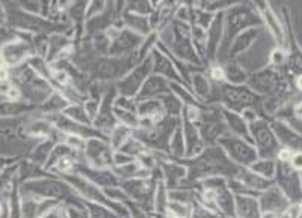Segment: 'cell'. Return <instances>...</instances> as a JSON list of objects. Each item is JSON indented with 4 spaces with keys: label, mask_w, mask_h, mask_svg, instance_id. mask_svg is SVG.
<instances>
[{
    "label": "cell",
    "mask_w": 302,
    "mask_h": 218,
    "mask_svg": "<svg viewBox=\"0 0 302 218\" xmlns=\"http://www.w3.org/2000/svg\"><path fill=\"white\" fill-rule=\"evenodd\" d=\"M301 187H302V176H301Z\"/></svg>",
    "instance_id": "obj_49"
},
{
    "label": "cell",
    "mask_w": 302,
    "mask_h": 218,
    "mask_svg": "<svg viewBox=\"0 0 302 218\" xmlns=\"http://www.w3.org/2000/svg\"><path fill=\"white\" fill-rule=\"evenodd\" d=\"M222 117H224V122H225L227 130H228L230 134L240 137V138L247 140L248 143L254 144L251 134H249V125L244 120V117L239 113H234V111L224 109L222 110Z\"/></svg>",
    "instance_id": "obj_20"
},
{
    "label": "cell",
    "mask_w": 302,
    "mask_h": 218,
    "mask_svg": "<svg viewBox=\"0 0 302 218\" xmlns=\"http://www.w3.org/2000/svg\"><path fill=\"white\" fill-rule=\"evenodd\" d=\"M169 152L172 160H183L186 157V140L183 134V127L178 125L175 131L172 133L171 140H169Z\"/></svg>",
    "instance_id": "obj_27"
},
{
    "label": "cell",
    "mask_w": 302,
    "mask_h": 218,
    "mask_svg": "<svg viewBox=\"0 0 302 218\" xmlns=\"http://www.w3.org/2000/svg\"><path fill=\"white\" fill-rule=\"evenodd\" d=\"M62 114H64L65 117H68L70 120L76 122V124L92 127V120H91L89 116L86 114V110L83 107V104H70L67 109L62 111Z\"/></svg>",
    "instance_id": "obj_31"
},
{
    "label": "cell",
    "mask_w": 302,
    "mask_h": 218,
    "mask_svg": "<svg viewBox=\"0 0 302 218\" xmlns=\"http://www.w3.org/2000/svg\"><path fill=\"white\" fill-rule=\"evenodd\" d=\"M79 175H82L83 178H86L89 182H92L94 185L106 190V188H115L121 185V181L116 178V175L113 173L112 168H92L88 167L86 164L77 165Z\"/></svg>",
    "instance_id": "obj_14"
},
{
    "label": "cell",
    "mask_w": 302,
    "mask_h": 218,
    "mask_svg": "<svg viewBox=\"0 0 302 218\" xmlns=\"http://www.w3.org/2000/svg\"><path fill=\"white\" fill-rule=\"evenodd\" d=\"M164 176H165V185L166 188L174 190V187L177 188L178 184L185 179H188V167L183 164L175 163V161H165L164 165Z\"/></svg>",
    "instance_id": "obj_23"
},
{
    "label": "cell",
    "mask_w": 302,
    "mask_h": 218,
    "mask_svg": "<svg viewBox=\"0 0 302 218\" xmlns=\"http://www.w3.org/2000/svg\"><path fill=\"white\" fill-rule=\"evenodd\" d=\"M239 165L234 164L220 149V146H212L201 155L188 161V179L193 182L196 179H207L213 176L234 178L239 172Z\"/></svg>",
    "instance_id": "obj_1"
},
{
    "label": "cell",
    "mask_w": 302,
    "mask_h": 218,
    "mask_svg": "<svg viewBox=\"0 0 302 218\" xmlns=\"http://www.w3.org/2000/svg\"><path fill=\"white\" fill-rule=\"evenodd\" d=\"M86 208H88V212H89L91 218H123L113 209H110L105 205H100V203H91L89 202L86 205Z\"/></svg>",
    "instance_id": "obj_34"
},
{
    "label": "cell",
    "mask_w": 302,
    "mask_h": 218,
    "mask_svg": "<svg viewBox=\"0 0 302 218\" xmlns=\"http://www.w3.org/2000/svg\"><path fill=\"white\" fill-rule=\"evenodd\" d=\"M263 17H265L268 26L271 29V33L275 36V39H276V41H281V39H283V28L279 26L278 20L275 18L274 12H271V11L266 8V9L263 11Z\"/></svg>",
    "instance_id": "obj_36"
},
{
    "label": "cell",
    "mask_w": 302,
    "mask_h": 218,
    "mask_svg": "<svg viewBox=\"0 0 302 218\" xmlns=\"http://www.w3.org/2000/svg\"><path fill=\"white\" fill-rule=\"evenodd\" d=\"M26 188L33 194L44 199L50 200H59V199H71L70 194H76L68 184H64L56 179H39V181H32L26 184Z\"/></svg>",
    "instance_id": "obj_11"
},
{
    "label": "cell",
    "mask_w": 302,
    "mask_h": 218,
    "mask_svg": "<svg viewBox=\"0 0 302 218\" xmlns=\"http://www.w3.org/2000/svg\"><path fill=\"white\" fill-rule=\"evenodd\" d=\"M70 106V101L61 95V93H52V96L47 98V103L44 104L46 111H64Z\"/></svg>",
    "instance_id": "obj_35"
},
{
    "label": "cell",
    "mask_w": 302,
    "mask_h": 218,
    "mask_svg": "<svg viewBox=\"0 0 302 218\" xmlns=\"http://www.w3.org/2000/svg\"><path fill=\"white\" fill-rule=\"evenodd\" d=\"M129 62H132V59L126 62V56L124 57H98L97 60H94L91 69L100 80L108 82V80H113L118 77H124L130 71Z\"/></svg>",
    "instance_id": "obj_9"
},
{
    "label": "cell",
    "mask_w": 302,
    "mask_h": 218,
    "mask_svg": "<svg viewBox=\"0 0 302 218\" xmlns=\"http://www.w3.org/2000/svg\"><path fill=\"white\" fill-rule=\"evenodd\" d=\"M222 39H224V12H218L207 29V44H206L207 53L216 55Z\"/></svg>",
    "instance_id": "obj_22"
},
{
    "label": "cell",
    "mask_w": 302,
    "mask_h": 218,
    "mask_svg": "<svg viewBox=\"0 0 302 218\" xmlns=\"http://www.w3.org/2000/svg\"><path fill=\"white\" fill-rule=\"evenodd\" d=\"M249 170H252L254 173H257L258 176L265 178V179H272L275 176V170H276V164L274 160H268V158H258L251 167H248Z\"/></svg>",
    "instance_id": "obj_33"
},
{
    "label": "cell",
    "mask_w": 302,
    "mask_h": 218,
    "mask_svg": "<svg viewBox=\"0 0 302 218\" xmlns=\"http://www.w3.org/2000/svg\"><path fill=\"white\" fill-rule=\"evenodd\" d=\"M284 84H286L284 79L279 76V72H276L274 69L257 71L248 79V87L252 92L263 93V95H275L281 92Z\"/></svg>",
    "instance_id": "obj_10"
},
{
    "label": "cell",
    "mask_w": 302,
    "mask_h": 218,
    "mask_svg": "<svg viewBox=\"0 0 302 218\" xmlns=\"http://www.w3.org/2000/svg\"><path fill=\"white\" fill-rule=\"evenodd\" d=\"M144 42V38L140 35L135 33L130 29H121L118 35L110 41L109 56L110 57H124L127 53L136 52L140 49Z\"/></svg>",
    "instance_id": "obj_12"
},
{
    "label": "cell",
    "mask_w": 302,
    "mask_h": 218,
    "mask_svg": "<svg viewBox=\"0 0 302 218\" xmlns=\"http://www.w3.org/2000/svg\"><path fill=\"white\" fill-rule=\"evenodd\" d=\"M133 161H135L133 157H130V155H127V154H124V152H121V151L113 152V167L126 165V164L133 163Z\"/></svg>",
    "instance_id": "obj_39"
},
{
    "label": "cell",
    "mask_w": 302,
    "mask_h": 218,
    "mask_svg": "<svg viewBox=\"0 0 302 218\" xmlns=\"http://www.w3.org/2000/svg\"><path fill=\"white\" fill-rule=\"evenodd\" d=\"M261 35V29L258 28H249L244 32H240L233 42L230 44V56L231 57H239V56L245 55L248 50L254 45V42L260 38Z\"/></svg>",
    "instance_id": "obj_18"
},
{
    "label": "cell",
    "mask_w": 302,
    "mask_h": 218,
    "mask_svg": "<svg viewBox=\"0 0 302 218\" xmlns=\"http://www.w3.org/2000/svg\"><path fill=\"white\" fill-rule=\"evenodd\" d=\"M275 176H276V187L284 192V196L290 202L299 203V200L302 199L301 179L298 176V172L290 165V163L276 164Z\"/></svg>",
    "instance_id": "obj_7"
},
{
    "label": "cell",
    "mask_w": 302,
    "mask_h": 218,
    "mask_svg": "<svg viewBox=\"0 0 302 218\" xmlns=\"http://www.w3.org/2000/svg\"><path fill=\"white\" fill-rule=\"evenodd\" d=\"M258 203H260L261 214H275V215L283 214L290 206V200L276 185H272L271 188L263 191L258 197Z\"/></svg>",
    "instance_id": "obj_13"
},
{
    "label": "cell",
    "mask_w": 302,
    "mask_h": 218,
    "mask_svg": "<svg viewBox=\"0 0 302 218\" xmlns=\"http://www.w3.org/2000/svg\"><path fill=\"white\" fill-rule=\"evenodd\" d=\"M224 72H225V80L231 86H244L249 79L248 72L244 69V66H240V63L237 60L225 63Z\"/></svg>",
    "instance_id": "obj_25"
},
{
    "label": "cell",
    "mask_w": 302,
    "mask_h": 218,
    "mask_svg": "<svg viewBox=\"0 0 302 218\" xmlns=\"http://www.w3.org/2000/svg\"><path fill=\"white\" fill-rule=\"evenodd\" d=\"M123 191L127 194L129 200L137 203L144 211L153 209V200H154V185L150 182V179H129L121 181L119 185Z\"/></svg>",
    "instance_id": "obj_8"
},
{
    "label": "cell",
    "mask_w": 302,
    "mask_h": 218,
    "mask_svg": "<svg viewBox=\"0 0 302 218\" xmlns=\"http://www.w3.org/2000/svg\"><path fill=\"white\" fill-rule=\"evenodd\" d=\"M132 136H133V130L132 128H129V127H126L123 124H118L109 134V144L110 148H112V151L113 152L119 151L123 148V144Z\"/></svg>",
    "instance_id": "obj_29"
},
{
    "label": "cell",
    "mask_w": 302,
    "mask_h": 218,
    "mask_svg": "<svg viewBox=\"0 0 302 218\" xmlns=\"http://www.w3.org/2000/svg\"><path fill=\"white\" fill-rule=\"evenodd\" d=\"M2 212H3V206H2V203H0V215H2Z\"/></svg>",
    "instance_id": "obj_48"
},
{
    "label": "cell",
    "mask_w": 302,
    "mask_h": 218,
    "mask_svg": "<svg viewBox=\"0 0 302 218\" xmlns=\"http://www.w3.org/2000/svg\"><path fill=\"white\" fill-rule=\"evenodd\" d=\"M290 165L298 172V170H301L302 172V152H295L293 154V157H292V160H290Z\"/></svg>",
    "instance_id": "obj_43"
},
{
    "label": "cell",
    "mask_w": 302,
    "mask_h": 218,
    "mask_svg": "<svg viewBox=\"0 0 302 218\" xmlns=\"http://www.w3.org/2000/svg\"><path fill=\"white\" fill-rule=\"evenodd\" d=\"M8 77H9L8 69L6 68H0V82H8Z\"/></svg>",
    "instance_id": "obj_45"
},
{
    "label": "cell",
    "mask_w": 302,
    "mask_h": 218,
    "mask_svg": "<svg viewBox=\"0 0 302 218\" xmlns=\"http://www.w3.org/2000/svg\"><path fill=\"white\" fill-rule=\"evenodd\" d=\"M168 203H169V197H168V188H166L165 182L159 181L156 184V191H154V200H153V209L157 214H166L168 209Z\"/></svg>",
    "instance_id": "obj_32"
},
{
    "label": "cell",
    "mask_w": 302,
    "mask_h": 218,
    "mask_svg": "<svg viewBox=\"0 0 302 218\" xmlns=\"http://www.w3.org/2000/svg\"><path fill=\"white\" fill-rule=\"evenodd\" d=\"M296 86H298V89H301L302 90V76H299V77L296 79Z\"/></svg>",
    "instance_id": "obj_46"
},
{
    "label": "cell",
    "mask_w": 302,
    "mask_h": 218,
    "mask_svg": "<svg viewBox=\"0 0 302 218\" xmlns=\"http://www.w3.org/2000/svg\"><path fill=\"white\" fill-rule=\"evenodd\" d=\"M162 101V106H164V110H165L166 116L169 117H180L183 114V109H185V104L174 95V93H165L164 96L159 98Z\"/></svg>",
    "instance_id": "obj_30"
},
{
    "label": "cell",
    "mask_w": 302,
    "mask_h": 218,
    "mask_svg": "<svg viewBox=\"0 0 302 218\" xmlns=\"http://www.w3.org/2000/svg\"><path fill=\"white\" fill-rule=\"evenodd\" d=\"M153 74V57L151 55L147 56L137 66L130 69L116 84V90L121 93V96L126 98H135L137 96L142 84Z\"/></svg>",
    "instance_id": "obj_5"
},
{
    "label": "cell",
    "mask_w": 302,
    "mask_h": 218,
    "mask_svg": "<svg viewBox=\"0 0 302 218\" xmlns=\"http://www.w3.org/2000/svg\"><path fill=\"white\" fill-rule=\"evenodd\" d=\"M210 80L215 83H222L225 82V72H224V66L220 65H215L210 68Z\"/></svg>",
    "instance_id": "obj_40"
},
{
    "label": "cell",
    "mask_w": 302,
    "mask_h": 218,
    "mask_svg": "<svg viewBox=\"0 0 302 218\" xmlns=\"http://www.w3.org/2000/svg\"><path fill=\"white\" fill-rule=\"evenodd\" d=\"M295 117L302 120V103H298V104L295 106Z\"/></svg>",
    "instance_id": "obj_44"
},
{
    "label": "cell",
    "mask_w": 302,
    "mask_h": 218,
    "mask_svg": "<svg viewBox=\"0 0 302 218\" xmlns=\"http://www.w3.org/2000/svg\"><path fill=\"white\" fill-rule=\"evenodd\" d=\"M183 134L186 140V157L189 160L196 158L198 155H201L204 152V143L199 136V130L198 125L191 124V122H183Z\"/></svg>",
    "instance_id": "obj_21"
},
{
    "label": "cell",
    "mask_w": 302,
    "mask_h": 218,
    "mask_svg": "<svg viewBox=\"0 0 302 218\" xmlns=\"http://www.w3.org/2000/svg\"><path fill=\"white\" fill-rule=\"evenodd\" d=\"M136 113L139 117H148V119L154 120V124L160 122L162 119L166 117L165 110H164V106H162V101L159 98L137 101Z\"/></svg>",
    "instance_id": "obj_24"
},
{
    "label": "cell",
    "mask_w": 302,
    "mask_h": 218,
    "mask_svg": "<svg viewBox=\"0 0 302 218\" xmlns=\"http://www.w3.org/2000/svg\"><path fill=\"white\" fill-rule=\"evenodd\" d=\"M271 127H272V131H274L278 143H283L286 149H290L293 152H302L301 134H298L286 122H281V120H276Z\"/></svg>",
    "instance_id": "obj_16"
},
{
    "label": "cell",
    "mask_w": 302,
    "mask_h": 218,
    "mask_svg": "<svg viewBox=\"0 0 302 218\" xmlns=\"http://www.w3.org/2000/svg\"><path fill=\"white\" fill-rule=\"evenodd\" d=\"M271 60H272V63H275V65L284 63V60H286V53H284L281 49H275V50L271 52Z\"/></svg>",
    "instance_id": "obj_42"
},
{
    "label": "cell",
    "mask_w": 302,
    "mask_h": 218,
    "mask_svg": "<svg viewBox=\"0 0 302 218\" xmlns=\"http://www.w3.org/2000/svg\"><path fill=\"white\" fill-rule=\"evenodd\" d=\"M151 57H153V74L164 77L168 82H180L178 71L169 56L154 49L151 52Z\"/></svg>",
    "instance_id": "obj_17"
},
{
    "label": "cell",
    "mask_w": 302,
    "mask_h": 218,
    "mask_svg": "<svg viewBox=\"0 0 302 218\" xmlns=\"http://www.w3.org/2000/svg\"><path fill=\"white\" fill-rule=\"evenodd\" d=\"M191 86H192L193 92H195V96H198V100H201V101H206V100H209L213 95L212 83H210V80L204 74H201V72L192 74V77H191Z\"/></svg>",
    "instance_id": "obj_26"
},
{
    "label": "cell",
    "mask_w": 302,
    "mask_h": 218,
    "mask_svg": "<svg viewBox=\"0 0 302 218\" xmlns=\"http://www.w3.org/2000/svg\"><path fill=\"white\" fill-rule=\"evenodd\" d=\"M218 146H220L225 155L239 167H251L258 160V154L254 144L248 143L247 140L240 137L233 136L230 133L219 138Z\"/></svg>",
    "instance_id": "obj_2"
},
{
    "label": "cell",
    "mask_w": 302,
    "mask_h": 218,
    "mask_svg": "<svg viewBox=\"0 0 302 218\" xmlns=\"http://www.w3.org/2000/svg\"><path fill=\"white\" fill-rule=\"evenodd\" d=\"M261 218H278V215H275V214H263Z\"/></svg>",
    "instance_id": "obj_47"
},
{
    "label": "cell",
    "mask_w": 302,
    "mask_h": 218,
    "mask_svg": "<svg viewBox=\"0 0 302 218\" xmlns=\"http://www.w3.org/2000/svg\"><path fill=\"white\" fill-rule=\"evenodd\" d=\"M293 151H290V149H279L278 151V154H276V158H278V161L279 163H290V160H292V157H293Z\"/></svg>",
    "instance_id": "obj_41"
},
{
    "label": "cell",
    "mask_w": 302,
    "mask_h": 218,
    "mask_svg": "<svg viewBox=\"0 0 302 218\" xmlns=\"http://www.w3.org/2000/svg\"><path fill=\"white\" fill-rule=\"evenodd\" d=\"M53 148H55L53 141H47V143H44V144H39V146L36 148V151H35L33 158H35L36 161H39V163H46L47 158H50Z\"/></svg>",
    "instance_id": "obj_37"
},
{
    "label": "cell",
    "mask_w": 302,
    "mask_h": 218,
    "mask_svg": "<svg viewBox=\"0 0 302 218\" xmlns=\"http://www.w3.org/2000/svg\"><path fill=\"white\" fill-rule=\"evenodd\" d=\"M219 98H222V104L225 106V109L234 113L247 109H254V106L260 103L258 95L252 92L248 86L225 84L220 87Z\"/></svg>",
    "instance_id": "obj_4"
},
{
    "label": "cell",
    "mask_w": 302,
    "mask_h": 218,
    "mask_svg": "<svg viewBox=\"0 0 302 218\" xmlns=\"http://www.w3.org/2000/svg\"><path fill=\"white\" fill-rule=\"evenodd\" d=\"M100 106H102V101H100L98 98H91V100H86V101L83 103V107L86 110V114L89 116L91 120H94V117L98 114Z\"/></svg>",
    "instance_id": "obj_38"
},
{
    "label": "cell",
    "mask_w": 302,
    "mask_h": 218,
    "mask_svg": "<svg viewBox=\"0 0 302 218\" xmlns=\"http://www.w3.org/2000/svg\"><path fill=\"white\" fill-rule=\"evenodd\" d=\"M249 134L254 141V146H257L258 158H268L272 160L279 151V143L275 137L272 127L261 119H257L249 124Z\"/></svg>",
    "instance_id": "obj_3"
},
{
    "label": "cell",
    "mask_w": 302,
    "mask_h": 218,
    "mask_svg": "<svg viewBox=\"0 0 302 218\" xmlns=\"http://www.w3.org/2000/svg\"><path fill=\"white\" fill-rule=\"evenodd\" d=\"M234 209L236 218H261V209L258 197L234 194Z\"/></svg>",
    "instance_id": "obj_19"
},
{
    "label": "cell",
    "mask_w": 302,
    "mask_h": 218,
    "mask_svg": "<svg viewBox=\"0 0 302 218\" xmlns=\"http://www.w3.org/2000/svg\"><path fill=\"white\" fill-rule=\"evenodd\" d=\"M124 23L127 29L133 30L137 35H150L151 33V26H150V21L147 20V17H142V15H137V14H130V12H126L124 14Z\"/></svg>",
    "instance_id": "obj_28"
},
{
    "label": "cell",
    "mask_w": 302,
    "mask_h": 218,
    "mask_svg": "<svg viewBox=\"0 0 302 218\" xmlns=\"http://www.w3.org/2000/svg\"><path fill=\"white\" fill-rule=\"evenodd\" d=\"M169 82L156 74H151L145 83L142 84L139 93L136 96L137 101H145V100H154V98H160L165 93H169Z\"/></svg>",
    "instance_id": "obj_15"
},
{
    "label": "cell",
    "mask_w": 302,
    "mask_h": 218,
    "mask_svg": "<svg viewBox=\"0 0 302 218\" xmlns=\"http://www.w3.org/2000/svg\"><path fill=\"white\" fill-rule=\"evenodd\" d=\"M299 218H302V215H301V217H299Z\"/></svg>",
    "instance_id": "obj_50"
},
{
    "label": "cell",
    "mask_w": 302,
    "mask_h": 218,
    "mask_svg": "<svg viewBox=\"0 0 302 218\" xmlns=\"http://www.w3.org/2000/svg\"><path fill=\"white\" fill-rule=\"evenodd\" d=\"M85 163L92 168H110L113 167V151L109 141L103 137L88 138L85 144Z\"/></svg>",
    "instance_id": "obj_6"
}]
</instances>
